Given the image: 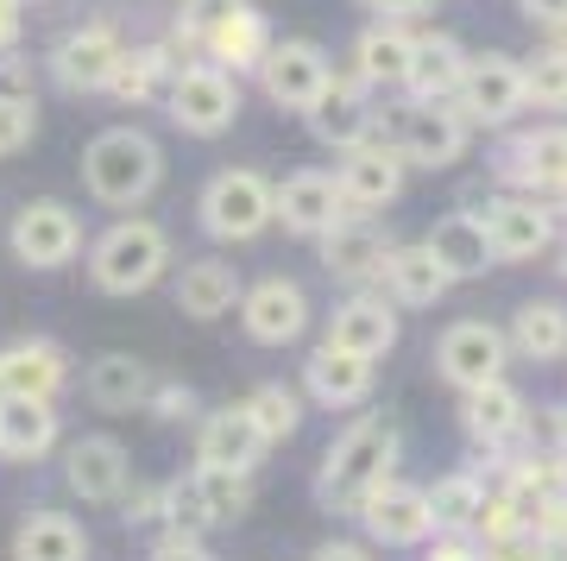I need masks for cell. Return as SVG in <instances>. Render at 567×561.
<instances>
[{"mask_svg": "<svg viewBox=\"0 0 567 561\" xmlns=\"http://www.w3.org/2000/svg\"><path fill=\"white\" fill-rule=\"evenodd\" d=\"M391 467H398V429H391L385 417H360L353 429H341V441L322 455L316 499L334 504V511H360V504L391 480Z\"/></svg>", "mask_w": 567, "mask_h": 561, "instance_id": "6da1fadb", "label": "cell"}, {"mask_svg": "<svg viewBox=\"0 0 567 561\" xmlns=\"http://www.w3.org/2000/svg\"><path fill=\"white\" fill-rule=\"evenodd\" d=\"M82 177H89V196L95 202L133 208V202H145L164 177L158 140L140 133V126H107V133H95L89 152H82Z\"/></svg>", "mask_w": 567, "mask_h": 561, "instance_id": "7a4b0ae2", "label": "cell"}, {"mask_svg": "<svg viewBox=\"0 0 567 561\" xmlns=\"http://www.w3.org/2000/svg\"><path fill=\"white\" fill-rule=\"evenodd\" d=\"M164 265H171L164 227H152V221H114L95 241V253H89V278L107 297H133V290H152L164 278Z\"/></svg>", "mask_w": 567, "mask_h": 561, "instance_id": "3957f363", "label": "cell"}, {"mask_svg": "<svg viewBox=\"0 0 567 561\" xmlns=\"http://www.w3.org/2000/svg\"><path fill=\"white\" fill-rule=\"evenodd\" d=\"M278 221V190L259 171H215L203 190V227L215 241H252Z\"/></svg>", "mask_w": 567, "mask_h": 561, "instance_id": "277c9868", "label": "cell"}, {"mask_svg": "<svg viewBox=\"0 0 567 561\" xmlns=\"http://www.w3.org/2000/svg\"><path fill=\"white\" fill-rule=\"evenodd\" d=\"M164 108H171V121L183 133H196V140H215L227 126L240 121V82L215 70V63H189L171 89H164Z\"/></svg>", "mask_w": 567, "mask_h": 561, "instance_id": "5b68a950", "label": "cell"}, {"mask_svg": "<svg viewBox=\"0 0 567 561\" xmlns=\"http://www.w3.org/2000/svg\"><path fill=\"white\" fill-rule=\"evenodd\" d=\"M461 121L466 126H505L529 108L524 95V63L505 58V51H486V58H466V76H461Z\"/></svg>", "mask_w": 567, "mask_h": 561, "instance_id": "8992f818", "label": "cell"}, {"mask_svg": "<svg viewBox=\"0 0 567 561\" xmlns=\"http://www.w3.org/2000/svg\"><path fill=\"white\" fill-rule=\"evenodd\" d=\"M511 360V335L492 328V322H454L442 341H435V373H442L454 391H480V385H498Z\"/></svg>", "mask_w": 567, "mask_h": 561, "instance_id": "52a82bcc", "label": "cell"}, {"mask_svg": "<svg viewBox=\"0 0 567 561\" xmlns=\"http://www.w3.org/2000/svg\"><path fill=\"white\" fill-rule=\"evenodd\" d=\"M259 82H265V95L278 101V108L309 114V108H316V95L334 82V70H328V51L316 39H284V44H271V51H265Z\"/></svg>", "mask_w": 567, "mask_h": 561, "instance_id": "ba28073f", "label": "cell"}, {"mask_svg": "<svg viewBox=\"0 0 567 561\" xmlns=\"http://www.w3.org/2000/svg\"><path fill=\"white\" fill-rule=\"evenodd\" d=\"M82 246V221L63 208V202H25L13 215V259L32 265V272H58V265L76 259Z\"/></svg>", "mask_w": 567, "mask_h": 561, "instance_id": "9c48e42d", "label": "cell"}, {"mask_svg": "<svg viewBox=\"0 0 567 561\" xmlns=\"http://www.w3.org/2000/svg\"><path fill=\"white\" fill-rule=\"evenodd\" d=\"M466 152V121L461 108H442V101H416L404 121H398V159L423 164V171H447V164Z\"/></svg>", "mask_w": 567, "mask_h": 561, "instance_id": "30bf717a", "label": "cell"}, {"mask_svg": "<svg viewBox=\"0 0 567 561\" xmlns=\"http://www.w3.org/2000/svg\"><path fill=\"white\" fill-rule=\"evenodd\" d=\"M353 215L341 196V177L334 171H297V177L278 183V221L290 234H309V241H322L328 227H341Z\"/></svg>", "mask_w": 567, "mask_h": 561, "instance_id": "8fae6325", "label": "cell"}, {"mask_svg": "<svg viewBox=\"0 0 567 561\" xmlns=\"http://www.w3.org/2000/svg\"><path fill=\"white\" fill-rule=\"evenodd\" d=\"M486 234H492V259L498 265H524L555 246V215L536 196H505L486 208Z\"/></svg>", "mask_w": 567, "mask_h": 561, "instance_id": "7c38bea8", "label": "cell"}, {"mask_svg": "<svg viewBox=\"0 0 567 561\" xmlns=\"http://www.w3.org/2000/svg\"><path fill=\"white\" fill-rule=\"evenodd\" d=\"M240 511H246V473L196 467L183 486H171V518H177V537L203 530V523H234Z\"/></svg>", "mask_w": 567, "mask_h": 561, "instance_id": "4fadbf2b", "label": "cell"}, {"mask_svg": "<svg viewBox=\"0 0 567 561\" xmlns=\"http://www.w3.org/2000/svg\"><path fill=\"white\" fill-rule=\"evenodd\" d=\"M240 322H246V335L259 347H284V341H297L309 328V297H303V284H290V278H259L252 290H240Z\"/></svg>", "mask_w": 567, "mask_h": 561, "instance_id": "5bb4252c", "label": "cell"}, {"mask_svg": "<svg viewBox=\"0 0 567 561\" xmlns=\"http://www.w3.org/2000/svg\"><path fill=\"white\" fill-rule=\"evenodd\" d=\"M341 196L353 215H379V208H391L398 202V190H404V159H398V145H353L341 159Z\"/></svg>", "mask_w": 567, "mask_h": 561, "instance_id": "9a60e30c", "label": "cell"}, {"mask_svg": "<svg viewBox=\"0 0 567 561\" xmlns=\"http://www.w3.org/2000/svg\"><path fill=\"white\" fill-rule=\"evenodd\" d=\"M360 523L372 542H385V549H410V542H423L435 530L429 518V492L423 486H404V480H385L372 499L360 504Z\"/></svg>", "mask_w": 567, "mask_h": 561, "instance_id": "2e32d148", "label": "cell"}, {"mask_svg": "<svg viewBox=\"0 0 567 561\" xmlns=\"http://www.w3.org/2000/svg\"><path fill=\"white\" fill-rule=\"evenodd\" d=\"M271 441L259 436V422L246 417V404H227L196 429V467H221V473H252Z\"/></svg>", "mask_w": 567, "mask_h": 561, "instance_id": "e0dca14e", "label": "cell"}, {"mask_svg": "<svg viewBox=\"0 0 567 561\" xmlns=\"http://www.w3.org/2000/svg\"><path fill=\"white\" fill-rule=\"evenodd\" d=\"M303 391L316 404H328V410H353V404L372 398V360H365V354H353V347L322 341L303 360Z\"/></svg>", "mask_w": 567, "mask_h": 561, "instance_id": "ac0fdd59", "label": "cell"}, {"mask_svg": "<svg viewBox=\"0 0 567 561\" xmlns=\"http://www.w3.org/2000/svg\"><path fill=\"white\" fill-rule=\"evenodd\" d=\"M391 259V241H385V227L372 215H347L341 227H328L322 234V265L334 272V278L347 284H365V278H379Z\"/></svg>", "mask_w": 567, "mask_h": 561, "instance_id": "d6986e66", "label": "cell"}, {"mask_svg": "<svg viewBox=\"0 0 567 561\" xmlns=\"http://www.w3.org/2000/svg\"><path fill=\"white\" fill-rule=\"evenodd\" d=\"M126 44L114 26H82V32H70V39L58 44V58H51V70H58L63 89H107L114 82V70H121Z\"/></svg>", "mask_w": 567, "mask_h": 561, "instance_id": "ffe728a7", "label": "cell"}, {"mask_svg": "<svg viewBox=\"0 0 567 561\" xmlns=\"http://www.w3.org/2000/svg\"><path fill=\"white\" fill-rule=\"evenodd\" d=\"M63 480L70 492L89 504H107L126 492V448L114 436H82L70 441V455H63Z\"/></svg>", "mask_w": 567, "mask_h": 561, "instance_id": "44dd1931", "label": "cell"}, {"mask_svg": "<svg viewBox=\"0 0 567 561\" xmlns=\"http://www.w3.org/2000/svg\"><path fill=\"white\" fill-rule=\"evenodd\" d=\"M423 246L435 253V265H442L447 278H480L492 259V234H486V215H473V208H454V215H442L435 227L423 234Z\"/></svg>", "mask_w": 567, "mask_h": 561, "instance_id": "7402d4cb", "label": "cell"}, {"mask_svg": "<svg viewBox=\"0 0 567 561\" xmlns=\"http://www.w3.org/2000/svg\"><path fill=\"white\" fill-rule=\"evenodd\" d=\"M328 341H334V347H353V354H365V360L391 354V347H398V303H391V297H372V290L347 297L341 309H334V322H328Z\"/></svg>", "mask_w": 567, "mask_h": 561, "instance_id": "603a6c76", "label": "cell"}, {"mask_svg": "<svg viewBox=\"0 0 567 561\" xmlns=\"http://www.w3.org/2000/svg\"><path fill=\"white\" fill-rule=\"evenodd\" d=\"M309 133L322 145H334V152H353V145L372 140V108H365V89L360 82L334 76L316 95V108H309Z\"/></svg>", "mask_w": 567, "mask_h": 561, "instance_id": "cb8c5ba5", "label": "cell"}, {"mask_svg": "<svg viewBox=\"0 0 567 561\" xmlns=\"http://www.w3.org/2000/svg\"><path fill=\"white\" fill-rule=\"evenodd\" d=\"M70 379V366H63V347L51 341H20L0 354V398H39L51 404Z\"/></svg>", "mask_w": 567, "mask_h": 561, "instance_id": "d4e9b609", "label": "cell"}, {"mask_svg": "<svg viewBox=\"0 0 567 561\" xmlns=\"http://www.w3.org/2000/svg\"><path fill=\"white\" fill-rule=\"evenodd\" d=\"M511 347L536 366H561L567 360V303L561 297H529L517 303V322H511Z\"/></svg>", "mask_w": 567, "mask_h": 561, "instance_id": "484cf974", "label": "cell"}, {"mask_svg": "<svg viewBox=\"0 0 567 561\" xmlns=\"http://www.w3.org/2000/svg\"><path fill=\"white\" fill-rule=\"evenodd\" d=\"M461 76H466L461 39H447V32L416 39V51H410V76H404L410 95L416 101H447V95H461Z\"/></svg>", "mask_w": 567, "mask_h": 561, "instance_id": "4316f807", "label": "cell"}, {"mask_svg": "<svg viewBox=\"0 0 567 561\" xmlns=\"http://www.w3.org/2000/svg\"><path fill=\"white\" fill-rule=\"evenodd\" d=\"M379 278H385V297L404 303V309H429V303L454 284L442 265H435V253H429L423 241H416V246H391V259H385Z\"/></svg>", "mask_w": 567, "mask_h": 561, "instance_id": "83f0119b", "label": "cell"}, {"mask_svg": "<svg viewBox=\"0 0 567 561\" xmlns=\"http://www.w3.org/2000/svg\"><path fill=\"white\" fill-rule=\"evenodd\" d=\"M58 441V410L39 398H0V455L7 461H39Z\"/></svg>", "mask_w": 567, "mask_h": 561, "instance_id": "f1b7e54d", "label": "cell"}, {"mask_svg": "<svg viewBox=\"0 0 567 561\" xmlns=\"http://www.w3.org/2000/svg\"><path fill=\"white\" fill-rule=\"evenodd\" d=\"M234 303H240V272H234L227 259L183 265V278H177V309H183V316L215 322V316H227Z\"/></svg>", "mask_w": 567, "mask_h": 561, "instance_id": "f546056e", "label": "cell"}, {"mask_svg": "<svg viewBox=\"0 0 567 561\" xmlns=\"http://www.w3.org/2000/svg\"><path fill=\"white\" fill-rule=\"evenodd\" d=\"M13 561H89V537L63 511H32L13 530Z\"/></svg>", "mask_w": 567, "mask_h": 561, "instance_id": "4dcf8cb0", "label": "cell"}, {"mask_svg": "<svg viewBox=\"0 0 567 561\" xmlns=\"http://www.w3.org/2000/svg\"><path fill=\"white\" fill-rule=\"evenodd\" d=\"M82 391L102 404V410H145L152 404V366L133 360V354H102L89 366Z\"/></svg>", "mask_w": 567, "mask_h": 561, "instance_id": "1f68e13d", "label": "cell"}, {"mask_svg": "<svg viewBox=\"0 0 567 561\" xmlns=\"http://www.w3.org/2000/svg\"><path fill=\"white\" fill-rule=\"evenodd\" d=\"M410 51H416V39H410V32H398L391 20L365 26L360 44H353V76H360V82H385V89H398V82L410 76Z\"/></svg>", "mask_w": 567, "mask_h": 561, "instance_id": "d6a6232c", "label": "cell"}, {"mask_svg": "<svg viewBox=\"0 0 567 561\" xmlns=\"http://www.w3.org/2000/svg\"><path fill=\"white\" fill-rule=\"evenodd\" d=\"M524 422H529L524 391H511L505 379H498V385H480V391H466V436H473V441L498 448V441H511Z\"/></svg>", "mask_w": 567, "mask_h": 561, "instance_id": "836d02e7", "label": "cell"}, {"mask_svg": "<svg viewBox=\"0 0 567 561\" xmlns=\"http://www.w3.org/2000/svg\"><path fill=\"white\" fill-rule=\"evenodd\" d=\"M511 177L529 190H567V126H543L511 145Z\"/></svg>", "mask_w": 567, "mask_h": 561, "instance_id": "e575fe53", "label": "cell"}, {"mask_svg": "<svg viewBox=\"0 0 567 561\" xmlns=\"http://www.w3.org/2000/svg\"><path fill=\"white\" fill-rule=\"evenodd\" d=\"M203 51L215 58V70H252V63H265V51H271V32H265V20L246 7V13H234V20H221L208 32Z\"/></svg>", "mask_w": 567, "mask_h": 561, "instance_id": "d590c367", "label": "cell"}, {"mask_svg": "<svg viewBox=\"0 0 567 561\" xmlns=\"http://www.w3.org/2000/svg\"><path fill=\"white\" fill-rule=\"evenodd\" d=\"M423 492H429V518H435V530H447V537L473 530L480 511H486V486L473 480V473H442V480L423 486Z\"/></svg>", "mask_w": 567, "mask_h": 561, "instance_id": "8d00e7d4", "label": "cell"}, {"mask_svg": "<svg viewBox=\"0 0 567 561\" xmlns=\"http://www.w3.org/2000/svg\"><path fill=\"white\" fill-rule=\"evenodd\" d=\"M246 417L259 422V436L265 441H284V436H297V422H303V398L290 391V385H259L252 398H246Z\"/></svg>", "mask_w": 567, "mask_h": 561, "instance_id": "74e56055", "label": "cell"}, {"mask_svg": "<svg viewBox=\"0 0 567 561\" xmlns=\"http://www.w3.org/2000/svg\"><path fill=\"white\" fill-rule=\"evenodd\" d=\"M524 95L536 101V108H567V51L555 44V51H536V58L524 63Z\"/></svg>", "mask_w": 567, "mask_h": 561, "instance_id": "f35d334b", "label": "cell"}, {"mask_svg": "<svg viewBox=\"0 0 567 561\" xmlns=\"http://www.w3.org/2000/svg\"><path fill=\"white\" fill-rule=\"evenodd\" d=\"M158 70H164V51H126L107 89H114V95H126V101H145L152 89H158Z\"/></svg>", "mask_w": 567, "mask_h": 561, "instance_id": "ab89813d", "label": "cell"}, {"mask_svg": "<svg viewBox=\"0 0 567 561\" xmlns=\"http://www.w3.org/2000/svg\"><path fill=\"white\" fill-rule=\"evenodd\" d=\"M39 133V101H0V159Z\"/></svg>", "mask_w": 567, "mask_h": 561, "instance_id": "60d3db41", "label": "cell"}, {"mask_svg": "<svg viewBox=\"0 0 567 561\" xmlns=\"http://www.w3.org/2000/svg\"><path fill=\"white\" fill-rule=\"evenodd\" d=\"M234 13H246V0H183V32L203 44L208 32L221 20H234Z\"/></svg>", "mask_w": 567, "mask_h": 561, "instance_id": "b9f144b4", "label": "cell"}, {"mask_svg": "<svg viewBox=\"0 0 567 561\" xmlns=\"http://www.w3.org/2000/svg\"><path fill=\"white\" fill-rule=\"evenodd\" d=\"M152 410H158L164 422H177V417L196 410V391H189V385H152Z\"/></svg>", "mask_w": 567, "mask_h": 561, "instance_id": "7bdbcfd3", "label": "cell"}, {"mask_svg": "<svg viewBox=\"0 0 567 561\" xmlns=\"http://www.w3.org/2000/svg\"><path fill=\"white\" fill-rule=\"evenodd\" d=\"M0 101H32V70L13 58H0Z\"/></svg>", "mask_w": 567, "mask_h": 561, "instance_id": "ee69618b", "label": "cell"}, {"mask_svg": "<svg viewBox=\"0 0 567 561\" xmlns=\"http://www.w3.org/2000/svg\"><path fill=\"white\" fill-rule=\"evenodd\" d=\"M152 561H215V555H208L196 537H164L158 549H152Z\"/></svg>", "mask_w": 567, "mask_h": 561, "instance_id": "f6af8a7d", "label": "cell"}, {"mask_svg": "<svg viewBox=\"0 0 567 561\" xmlns=\"http://www.w3.org/2000/svg\"><path fill=\"white\" fill-rule=\"evenodd\" d=\"M365 7H372V13H379V20H416V13H429V7H435V0H365Z\"/></svg>", "mask_w": 567, "mask_h": 561, "instance_id": "bcb514c9", "label": "cell"}, {"mask_svg": "<svg viewBox=\"0 0 567 561\" xmlns=\"http://www.w3.org/2000/svg\"><path fill=\"white\" fill-rule=\"evenodd\" d=\"M529 26H567V0H524Z\"/></svg>", "mask_w": 567, "mask_h": 561, "instance_id": "7dc6e473", "label": "cell"}, {"mask_svg": "<svg viewBox=\"0 0 567 561\" xmlns=\"http://www.w3.org/2000/svg\"><path fill=\"white\" fill-rule=\"evenodd\" d=\"M309 561H372V549L365 542H322Z\"/></svg>", "mask_w": 567, "mask_h": 561, "instance_id": "c3c4849f", "label": "cell"}, {"mask_svg": "<svg viewBox=\"0 0 567 561\" xmlns=\"http://www.w3.org/2000/svg\"><path fill=\"white\" fill-rule=\"evenodd\" d=\"M13 32H20V0H0V51L13 44Z\"/></svg>", "mask_w": 567, "mask_h": 561, "instance_id": "681fc988", "label": "cell"}, {"mask_svg": "<svg viewBox=\"0 0 567 561\" xmlns=\"http://www.w3.org/2000/svg\"><path fill=\"white\" fill-rule=\"evenodd\" d=\"M429 561H466V549H461V542H447L442 555H429Z\"/></svg>", "mask_w": 567, "mask_h": 561, "instance_id": "f907efd6", "label": "cell"}, {"mask_svg": "<svg viewBox=\"0 0 567 561\" xmlns=\"http://www.w3.org/2000/svg\"><path fill=\"white\" fill-rule=\"evenodd\" d=\"M561 196H567V190H561Z\"/></svg>", "mask_w": 567, "mask_h": 561, "instance_id": "816d5d0a", "label": "cell"}]
</instances>
